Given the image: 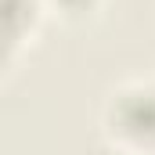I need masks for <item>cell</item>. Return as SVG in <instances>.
I'll use <instances>...</instances> for the list:
<instances>
[{
	"label": "cell",
	"instance_id": "3957f363",
	"mask_svg": "<svg viewBox=\"0 0 155 155\" xmlns=\"http://www.w3.org/2000/svg\"><path fill=\"white\" fill-rule=\"evenodd\" d=\"M40 7H51V11L61 15L65 22H87V18L101 7V0H40Z\"/></svg>",
	"mask_w": 155,
	"mask_h": 155
},
{
	"label": "cell",
	"instance_id": "6da1fadb",
	"mask_svg": "<svg viewBox=\"0 0 155 155\" xmlns=\"http://www.w3.org/2000/svg\"><path fill=\"white\" fill-rule=\"evenodd\" d=\"M101 126L123 152L155 155V79L119 83L105 101Z\"/></svg>",
	"mask_w": 155,
	"mask_h": 155
},
{
	"label": "cell",
	"instance_id": "7a4b0ae2",
	"mask_svg": "<svg viewBox=\"0 0 155 155\" xmlns=\"http://www.w3.org/2000/svg\"><path fill=\"white\" fill-rule=\"evenodd\" d=\"M40 11H43L40 0H0V72L7 69L11 54L33 29Z\"/></svg>",
	"mask_w": 155,
	"mask_h": 155
}]
</instances>
